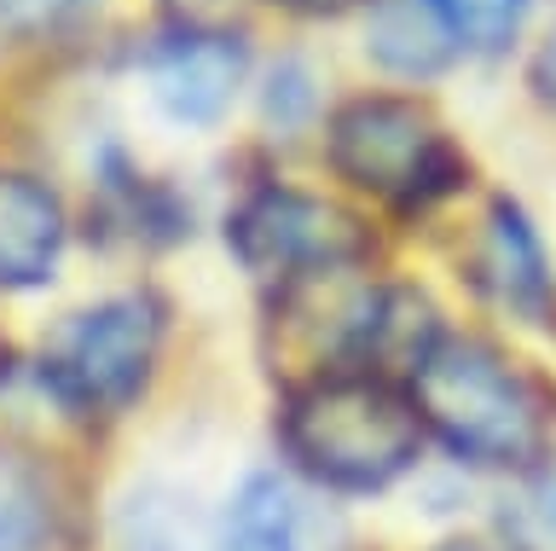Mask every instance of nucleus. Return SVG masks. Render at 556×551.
Segmentation results:
<instances>
[{"instance_id":"obj_1","label":"nucleus","mask_w":556,"mask_h":551,"mask_svg":"<svg viewBox=\"0 0 556 551\" xmlns=\"http://www.w3.org/2000/svg\"><path fill=\"white\" fill-rule=\"evenodd\" d=\"M424 418L382 377H325L285 412V447L313 481L342 493L389 488L412 471Z\"/></svg>"},{"instance_id":"obj_2","label":"nucleus","mask_w":556,"mask_h":551,"mask_svg":"<svg viewBox=\"0 0 556 551\" xmlns=\"http://www.w3.org/2000/svg\"><path fill=\"white\" fill-rule=\"evenodd\" d=\"M412 406L469 464L510 471L545 447L539 389L481 342H434L429 360L412 372Z\"/></svg>"},{"instance_id":"obj_3","label":"nucleus","mask_w":556,"mask_h":551,"mask_svg":"<svg viewBox=\"0 0 556 551\" xmlns=\"http://www.w3.org/2000/svg\"><path fill=\"white\" fill-rule=\"evenodd\" d=\"M330 163L359 192L389 198L400 210L441 198L464 180V163L446 146V134L406 99H354L330 123Z\"/></svg>"},{"instance_id":"obj_4","label":"nucleus","mask_w":556,"mask_h":551,"mask_svg":"<svg viewBox=\"0 0 556 551\" xmlns=\"http://www.w3.org/2000/svg\"><path fill=\"white\" fill-rule=\"evenodd\" d=\"M163 314L146 297H116L76 314L47 349V384L76 412H116L146 384Z\"/></svg>"},{"instance_id":"obj_5","label":"nucleus","mask_w":556,"mask_h":551,"mask_svg":"<svg viewBox=\"0 0 556 551\" xmlns=\"http://www.w3.org/2000/svg\"><path fill=\"white\" fill-rule=\"evenodd\" d=\"M232 255L250 273H337L365 255V227L307 192H261L232 215Z\"/></svg>"},{"instance_id":"obj_6","label":"nucleus","mask_w":556,"mask_h":551,"mask_svg":"<svg viewBox=\"0 0 556 551\" xmlns=\"http://www.w3.org/2000/svg\"><path fill=\"white\" fill-rule=\"evenodd\" d=\"M243 82V41L191 29L151 53V93L174 123H215Z\"/></svg>"},{"instance_id":"obj_7","label":"nucleus","mask_w":556,"mask_h":551,"mask_svg":"<svg viewBox=\"0 0 556 551\" xmlns=\"http://www.w3.org/2000/svg\"><path fill=\"white\" fill-rule=\"evenodd\" d=\"M476 285L516 320H545L551 314L556 290H551L545 250H539V233L528 227V215H521L516 203H493V215H486V238H481V255H476Z\"/></svg>"},{"instance_id":"obj_8","label":"nucleus","mask_w":556,"mask_h":551,"mask_svg":"<svg viewBox=\"0 0 556 551\" xmlns=\"http://www.w3.org/2000/svg\"><path fill=\"white\" fill-rule=\"evenodd\" d=\"M64 250V210L47 186L0 175V290H29L52 279Z\"/></svg>"},{"instance_id":"obj_9","label":"nucleus","mask_w":556,"mask_h":551,"mask_svg":"<svg viewBox=\"0 0 556 551\" xmlns=\"http://www.w3.org/2000/svg\"><path fill=\"white\" fill-rule=\"evenodd\" d=\"M371 53L400 76H434L458 53V29L441 0H382L371 12Z\"/></svg>"},{"instance_id":"obj_10","label":"nucleus","mask_w":556,"mask_h":551,"mask_svg":"<svg viewBox=\"0 0 556 551\" xmlns=\"http://www.w3.org/2000/svg\"><path fill=\"white\" fill-rule=\"evenodd\" d=\"M215 551H302V511L278 476H250L220 516Z\"/></svg>"},{"instance_id":"obj_11","label":"nucleus","mask_w":556,"mask_h":551,"mask_svg":"<svg viewBox=\"0 0 556 551\" xmlns=\"http://www.w3.org/2000/svg\"><path fill=\"white\" fill-rule=\"evenodd\" d=\"M122 551H215V534L191 511V499L151 488L122 516Z\"/></svg>"},{"instance_id":"obj_12","label":"nucleus","mask_w":556,"mask_h":551,"mask_svg":"<svg viewBox=\"0 0 556 551\" xmlns=\"http://www.w3.org/2000/svg\"><path fill=\"white\" fill-rule=\"evenodd\" d=\"M441 12L452 18V29H458V41L481 47V53H498V47L516 36L528 0H441Z\"/></svg>"},{"instance_id":"obj_13","label":"nucleus","mask_w":556,"mask_h":551,"mask_svg":"<svg viewBox=\"0 0 556 551\" xmlns=\"http://www.w3.org/2000/svg\"><path fill=\"white\" fill-rule=\"evenodd\" d=\"M41 546V499L24 476L0 471V551H35Z\"/></svg>"},{"instance_id":"obj_14","label":"nucleus","mask_w":556,"mask_h":551,"mask_svg":"<svg viewBox=\"0 0 556 551\" xmlns=\"http://www.w3.org/2000/svg\"><path fill=\"white\" fill-rule=\"evenodd\" d=\"M81 0H0V24H17V29H41V24H59L64 12H76Z\"/></svg>"},{"instance_id":"obj_15","label":"nucleus","mask_w":556,"mask_h":551,"mask_svg":"<svg viewBox=\"0 0 556 551\" xmlns=\"http://www.w3.org/2000/svg\"><path fill=\"white\" fill-rule=\"evenodd\" d=\"M533 516H539V528H545V540H556V481L533 499Z\"/></svg>"},{"instance_id":"obj_16","label":"nucleus","mask_w":556,"mask_h":551,"mask_svg":"<svg viewBox=\"0 0 556 551\" xmlns=\"http://www.w3.org/2000/svg\"><path fill=\"white\" fill-rule=\"evenodd\" d=\"M539 88H545L551 99H556V29H551V41H545V53H539Z\"/></svg>"},{"instance_id":"obj_17","label":"nucleus","mask_w":556,"mask_h":551,"mask_svg":"<svg viewBox=\"0 0 556 551\" xmlns=\"http://www.w3.org/2000/svg\"><path fill=\"white\" fill-rule=\"evenodd\" d=\"M285 7H295V12H342V7H354V0H285Z\"/></svg>"},{"instance_id":"obj_18","label":"nucleus","mask_w":556,"mask_h":551,"mask_svg":"<svg viewBox=\"0 0 556 551\" xmlns=\"http://www.w3.org/2000/svg\"><path fill=\"white\" fill-rule=\"evenodd\" d=\"M452 551H469V546H452Z\"/></svg>"}]
</instances>
